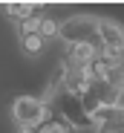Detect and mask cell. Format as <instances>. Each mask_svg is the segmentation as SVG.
<instances>
[{
	"mask_svg": "<svg viewBox=\"0 0 124 133\" xmlns=\"http://www.w3.org/2000/svg\"><path fill=\"white\" fill-rule=\"evenodd\" d=\"M98 38L104 41V46H124V29L115 20L98 17Z\"/></svg>",
	"mask_w": 124,
	"mask_h": 133,
	"instance_id": "obj_4",
	"label": "cell"
},
{
	"mask_svg": "<svg viewBox=\"0 0 124 133\" xmlns=\"http://www.w3.org/2000/svg\"><path fill=\"white\" fill-rule=\"evenodd\" d=\"M20 133H40V127H20Z\"/></svg>",
	"mask_w": 124,
	"mask_h": 133,
	"instance_id": "obj_11",
	"label": "cell"
},
{
	"mask_svg": "<svg viewBox=\"0 0 124 133\" xmlns=\"http://www.w3.org/2000/svg\"><path fill=\"white\" fill-rule=\"evenodd\" d=\"M40 20H43V15H35V17L23 20V23H20V38H26V35H38V29H40Z\"/></svg>",
	"mask_w": 124,
	"mask_h": 133,
	"instance_id": "obj_8",
	"label": "cell"
},
{
	"mask_svg": "<svg viewBox=\"0 0 124 133\" xmlns=\"http://www.w3.org/2000/svg\"><path fill=\"white\" fill-rule=\"evenodd\" d=\"M38 35L43 38V41H49V38L61 35V23H58L55 17H46V15H43V20H40V29H38Z\"/></svg>",
	"mask_w": 124,
	"mask_h": 133,
	"instance_id": "obj_7",
	"label": "cell"
},
{
	"mask_svg": "<svg viewBox=\"0 0 124 133\" xmlns=\"http://www.w3.org/2000/svg\"><path fill=\"white\" fill-rule=\"evenodd\" d=\"M121 72H124V61H121Z\"/></svg>",
	"mask_w": 124,
	"mask_h": 133,
	"instance_id": "obj_12",
	"label": "cell"
},
{
	"mask_svg": "<svg viewBox=\"0 0 124 133\" xmlns=\"http://www.w3.org/2000/svg\"><path fill=\"white\" fill-rule=\"evenodd\" d=\"M81 104H84V110H87V116H92V113H95L98 107H104V104H101V101L95 98V93H92V90L81 96Z\"/></svg>",
	"mask_w": 124,
	"mask_h": 133,
	"instance_id": "obj_9",
	"label": "cell"
},
{
	"mask_svg": "<svg viewBox=\"0 0 124 133\" xmlns=\"http://www.w3.org/2000/svg\"><path fill=\"white\" fill-rule=\"evenodd\" d=\"M121 119H124V116H121ZM121 119H118V122H110V124L95 127V133H124V130H121Z\"/></svg>",
	"mask_w": 124,
	"mask_h": 133,
	"instance_id": "obj_10",
	"label": "cell"
},
{
	"mask_svg": "<svg viewBox=\"0 0 124 133\" xmlns=\"http://www.w3.org/2000/svg\"><path fill=\"white\" fill-rule=\"evenodd\" d=\"M58 107H61V116H64L72 127H92V122H90V116H87V110H84V104H81V96H72V93H61L58 96Z\"/></svg>",
	"mask_w": 124,
	"mask_h": 133,
	"instance_id": "obj_3",
	"label": "cell"
},
{
	"mask_svg": "<svg viewBox=\"0 0 124 133\" xmlns=\"http://www.w3.org/2000/svg\"><path fill=\"white\" fill-rule=\"evenodd\" d=\"M3 15H6L9 20H17V23H23V20H29V17H35V15H40V6H35V3H9V6H3Z\"/></svg>",
	"mask_w": 124,
	"mask_h": 133,
	"instance_id": "obj_5",
	"label": "cell"
},
{
	"mask_svg": "<svg viewBox=\"0 0 124 133\" xmlns=\"http://www.w3.org/2000/svg\"><path fill=\"white\" fill-rule=\"evenodd\" d=\"M46 116H49V107L35 96H20L12 104V119L20 127H43Z\"/></svg>",
	"mask_w": 124,
	"mask_h": 133,
	"instance_id": "obj_1",
	"label": "cell"
},
{
	"mask_svg": "<svg viewBox=\"0 0 124 133\" xmlns=\"http://www.w3.org/2000/svg\"><path fill=\"white\" fill-rule=\"evenodd\" d=\"M95 35H98V17H90V15H75L61 23V41H67L69 46L90 43Z\"/></svg>",
	"mask_w": 124,
	"mask_h": 133,
	"instance_id": "obj_2",
	"label": "cell"
},
{
	"mask_svg": "<svg viewBox=\"0 0 124 133\" xmlns=\"http://www.w3.org/2000/svg\"><path fill=\"white\" fill-rule=\"evenodd\" d=\"M20 46H23L26 55H40L46 46V41L40 38V35H26V38H20Z\"/></svg>",
	"mask_w": 124,
	"mask_h": 133,
	"instance_id": "obj_6",
	"label": "cell"
}]
</instances>
